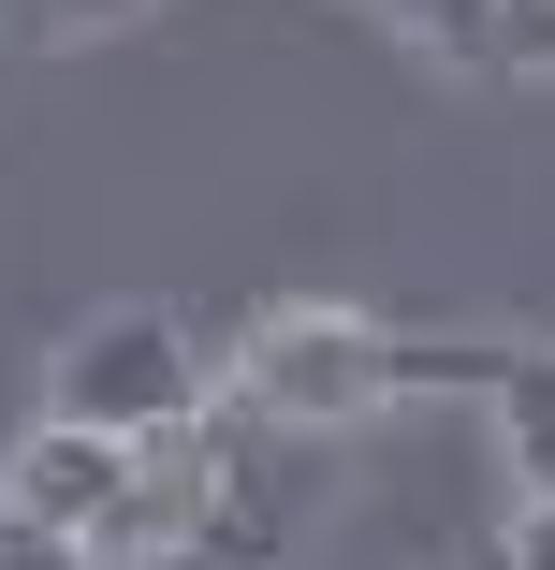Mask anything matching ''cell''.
<instances>
[{
	"label": "cell",
	"mask_w": 555,
	"mask_h": 570,
	"mask_svg": "<svg viewBox=\"0 0 555 570\" xmlns=\"http://www.w3.org/2000/svg\"><path fill=\"white\" fill-rule=\"evenodd\" d=\"M219 498H235V410H190V424L132 439L88 556H190V541H219Z\"/></svg>",
	"instance_id": "3"
},
{
	"label": "cell",
	"mask_w": 555,
	"mask_h": 570,
	"mask_svg": "<svg viewBox=\"0 0 555 570\" xmlns=\"http://www.w3.org/2000/svg\"><path fill=\"white\" fill-rule=\"evenodd\" d=\"M16 16H44V30H88V16H118V0H16Z\"/></svg>",
	"instance_id": "9"
},
{
	"label": "cell",
	"mask_w": 555,
	"mask_h": 570,
	"mask_svg": "<svg viewBox=\"0 0 555 570\" xmlns=\"http://www.w3.org/2000/svg\"><path fill=\"white\" fill-rule=\"evenodd\" d=\"M497 453H512L526 498H555V352H512L497 366Z\"/></svg>",
	"instance_id": "5"
},
{
	"label": "cell",
	"mask_w": 555,
	"mask_h": 570,
	"mask_svg": "<svg viewBox=\"0 0 555 570\" xmlns=\"http://www.w3.org/2000/svg\"><path fill=\"white\" fill-rule=\"evenodd\" d=\"M118 469H132V439H102V424H59V410H44V424L16 439V469H0V498L88 541V527H102V498H118Z\"/></svg>",
	"instance_id": "4"
},
{
	"label": "cell",
	"mask_w": 555,
	"mask_h": 570,
	"mask_svg": "<svg viewBox=\"0 0 555 570\" xmlns=\"http://www.w3.org/2000/svg\"><path fill=\"white\" fill-rule=\"evenodd\" d=\"M0 570H102L73 527H44V512H16V498H0Z\"/></svg>",
	"instance_id": "7"
},
{
	"label": "cell",
	"mask_w": 555,
	"mask_h": 570,
	"mask_svg": "<svg viewBox=\"0 0 555 570\" xmlns=\"http://www.w3.org/2000/svg\"><path fill=\"white\" fill-rule=\"evenodd\" d=\"M44 410H59V424H102V439H161V424L205 410V352H190L161 307H102V322L59 336Z\"/></svg>",
	"instance_id": "2"
},
{
	"label": "cell",
	"mask_w": 555,
	"mask_h": 570,
	"mask_svg": "<svg viewBox=\"0 0 555 570\" xmlns=\"http://www.w3.org/2000/svg\"><path fill=\"white\" fill-rule=\"evenodd\" d=\"M235 395L264 410V424H366V410H395V322H366V307H264L249 322V352H235Z\"/></svg>",
	"instance_id": "1"
},
{
	"label": "cell",
	"mask_w": 555,
	"mask_h": 570,
	"mask_svg": "<svg viewBox=\"0 0 555 570\" xmlns=\"http://www.w3.org/2000/svg\"><path fill=\"white\" fill-rule=\"evenodd\" d=\"M483 570H555V498H526V512L497 527V556H483Z\"/></svg>",
	"instance_id": "8"
},
{
	"label": "cell",
	"mask_w": 555,
	"mask_h": 570,
	"mask_svg": "<svg viewBox=\"0 0 555 570\" xmlns=\"http://www.w3.org/2000/svg\"><path fill=\"white\" fill-rule=\"evenodd\" d=\"M395 30H424L438 59H468V73H497V0H380Z\"/></svg>",
	"instance_id": "6"
}]
</instances>
